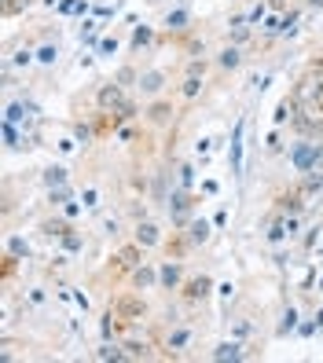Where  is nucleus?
Returning <instances> with one entry per match:
<instances>
[{"label":"nucleus","instance_id":"obj_20","mask_svg":"<svg viewBox=\"0 0 323 363\" xmlns=\"http://www.w3.org/2000/svg\"><path fill=\"white\" fill-rule=\"evenodd\" d=\"M301 184H305V187L312 191V195H316V191H323V143H319V151H316L312 169H309L305 177H301Z\"/></svg>","mask_w":323,"mask_h":363},{"label":"nucleus","instance_id":"obj_39","mask_svg":"<svg viewBox=\"0 0 323 363\" xmlns=\"http://www.w3.org/2000/svg\"><path fill=\"white\" fill-rule=\"evenodd\" d=\"M297 8H290V11H283V30H279V37H294L297 33Z\"/></svg>","mask_w":323,"mask_h":363},{"label":"nucleus","instance_id":"obj_9","mask_svg":"<svg viewBox=\"0 0 323 363\" xmlns=\"http://www.w3.org/2000/svg\"><path fill=\"white\" fill-rule=\"evenodd\" d=\"M165 84H169V70L162 67H150V70H140V84H136V92L143 99H158L165 92Z\"/></svg>","mask_w":323,"mask_h":363},{"label":"nucleus","instance_id":"obj_46","mask_svg":"<svg viewBox=\"0 0 323 363\" xmlns=\"http://www.w3.org/2000/svg\"><path fill=\"white\" fill-rule=\"evenodd\" d=\"M217 191H221V184L213 180V177H206V180H202V195H206V199H213Z\"/></svg>","mask_w":323,"mask_h":363},{"label":"nucleus","instance_id":"obj_32","mask_svg":"<svg viewBox=\"0 0 323 363\" xmlns=\"http://www.w3.org/2000/svg\"><path fill=\"white\" fill-rule=\"evenodd\" d=\"M77 199H81L84 209H99V206H103V195H99V187H96V184L81 187V195H77Z\"/></svg>","mask_w":323,"mask_h":363},{"label":"nucleus","instance_id":"obj_8","mask_svg":"<svg viewBox=\"0 0 323 363\" xmlns=\"http://www.w3.org/2000/svg\"><path fill=\"white\" fill-rule=\"evenodd\" d=\"M180 286H184V261H180V257L158 261V290L180 294Z\"/></svg>","mask_w":323,"mask_h":363},{"label":"nucleus","instance_id":"obj_41","mask_svg":"<svg viewBox=\"0 0 323 363\" xmlns=\"http://www.w3.org/2000/svg\"><path fill=\"white\" fill-rule=\"evenodd\" d=\"M265 147H268L272 155L283 151V129H279V125H272V133H268V143H265Z\"/></svg>","mask_w":323,"mask_h":363},{"label":"nucleus","instance_id":"obj_43","mask_svg":"<svg viewBox=\"0 0 323 363\" xmlns=\"http://www.w3.org/2000/svg\"><path fill=\"white\" fill-rule=\"evenodd\" d=\"M33 59H37V52H33V48H18V52L11 55V62H15V67H30Z\"/></svg>","mask_w":323,"mask_h":363},{"label":"nucleus","instance_id":"obj_3","mask_svg":"<svg viewBox=\"0 0 323 363\" xmlns=\"http://www.w3.org/2000/svg\"><path fill=\"white\" fill-rule=\"evenodd\" d=\"M209 294H213V279H209L206 272H199V275H187V279H184L180 301H184L187 312H195V308H202V305L209 301Z\"/></svg>","mask_w":323,"mask_h":363},{"label":"nucleus","instance_id":"obj_24","mask_svg":"<svg viewBox=\"0 0 323 363\" xmlns=\"http://www.w3.org/2000/svg\"><path fill=\"white\" fill-rule=\"evenodd\" d=\"M165 30H169V33H187V30H191V11H187V8L169 11V15H165Z\"/></svg>","mask_w":323,"mask_h":363},{"label":"nucleus","instance_id":"obj_18","mask_svg":"<svg viewBox=\"0 0 323 363\" xmlns=\"http://www.w3.org/2000/svg\"><path fill=\"white\" fill-rule=\"evenodd\" d=\"M243 356H246V352H243V341H239V337H231V341H221V345L209 352V359H217V363H228V359L235 363V359H243Z\"/></svg>","mask_w":323,"mask_h":363},{"label":"nucleus","instance_id":"obj_48","mask_svg":"<svg viewBox=\"0 0 323 363\" xmlns=\"http://www.w3.org/2000/svg\"><path fill=\"white\" fill-rule=\"evenodd\" d=\"M246 334H250V323H246V319H239V323L231 327V337H239V341H243Z\"/></svg>","mask_w":323,"mask_h":363},{"label":"nucleus","instance_id":"obj_23","mask_svg":"<svg viewBox=\"0 0 323 363\" xmlns=\"http://www.w3.org/2000/svg\"><path fill=\"white\" fill-rule=\"evenodd\" d=\"M217 67L221 70H239L243 67V48L239 45H224L221 55H217Z\"/></svg>","mask_w":323,"mask_h":363},{"label":"nucleus","instance_id":"obj_49","mask_svg":"<svg viewBox=\"0 0 323 363\" xmlns=\"http://www.w3.org/2000/svg\"><path fill=\"white\" fill-rule=\"evenodd\" d=\"M118 231H121V220H118V217H114V220H111V217L103 220V235H118Z\"/></svg>","mask_w":323,"mask_h":363},{"label":"nucleus","instance_id":"obj_19","mask_svg":"<svg viewBox=\"0 0 323 363\" xmlns=\"http://www.w3.org/2000/svg\"><path fill=\"white\" fill-rule=\"evenodd\" d=\"M202 89H206V77H202V74H184V81H180V99H184V103H195V99L202 96Z\"/></svg>","mask_w":323,"mask_h":363},{"label":"nucleus","instance_id":"obj_33","mask_svg":"<svg viewBox=\"0 0 323 363\" xmlns=\"http://www.w3.org/2000/svg\"><path fill=\"white\" fill-rule=\"evenodd\" d=\"M23 301H26V308H37V312H40V308L48 305V294L40 290V286H30V290L23 294Z\"/></svg>","mask_w":323,"mask_h":363},{"label":"nucleus","instance_id":"obj_42","mask_svg":"<svg viewBox=\"0 0 323 363\" xmlns=\"http://www.w3.org/2000/svg\"><path fill=\"white\" fill-rule=\"evenodd\" d=\"M96 52L106 59V55H114L118 52V37H111V33H103V40H99V45H96Z\"/></svg>","mask_w":323,"mask_h":363},{"label":"nucleus","instance_id":"obj_12","mask_svg":"<svg viewBox=\"0 0 323 363\" xmlns=\"http://www.w3.org/2000/svg\"><path fill=\"white\" fill-rule=\"evenodd\" d=\"M316 151H319V140H301V143H294V147H290V165H294V173L305 177L309 169H312V162H316Z\"/></svg>","mask_w":323,"mask_h":363},{"label":"nucleus","instance_id":"obj_38","mask_svg":"<svg viewBox=\"0 0 323 363\" xmlns=\"http://www.w3.org/2000/svg\"><path fill=\"white\" fill-rule=\"evenodd\" d=\"M59 242H62V250H67V253H81V250H84V239H81V231H77V228H74L70 235H62Z\"/></svg>","mask_w":323,"mask_h":363},{"label":"nucleus","instance_id":"obj_40","mask_svg":"<svg viewBox=\"0 0 323 363\" xmlns=\"http://www.w3.org/2000/svg\"><path fill=\"white\" fill-rule=\"evenodd\" d=\"M26 8H33V0H4V15H8V18L23 15Z\"/></svg>","mask_w":323,"mask_h":363},{"label":"nucleus","instance_id":"obj_35","mask_svg":"<svg viewBox=\"0 0 323 363\" xmlns=\"http://www.w3.org/2000/svg\"><path fill=\"white\" fill-rule=\"evenodd\" d=\"M290 330H297V308H294V305H287V312H283V323L275 327V334H279V337H287Z\"/></svg>","mask_w":323,"mask_h":363},{"label":"nucleus","instance_id":"obj_31","mask_svg":"<svg viewBox=\"0 0 323 363\" xmlns=\"http://www.w3.org/2000/svg\"><path fill=\"white\" fill-rule=\"evenodd\" d=\"M213 151H217V140H213V136H202V140L195 143V162L206 169V165H209V158H213Z\"/></svg>","mask_w":323,"mask_h":363},{"label":"nucleus","instance_id":"obj_36","mask_svg":"<svg viewBox=\"0 0 323 363\" xmlns=\"http://www.w3.org/2000/svg\"><path fill=\"white\" fill-rule=\"evenodd\" d=\"M55 59H59V45H52V40L37 48V62H40V67H55Z\"/></svg>","mask_w":323,"mask_h":363},{"label":"nucleus","instance_id":"obj_28","mask_svg":"<svg viewBox=\"0 0 323 363\" xmlns=\"http://www.w3.org/2000/svg\"><path fill=\"white\" fill-rule=\"evenodd\" d=\"M114 81L128 92V89H136V84H140V70L133 67V62H125V67H118V70H114Z\"/></svg>","mask_w":323,"mask_h":363},{"label":"nucleus","instance_id":"obj_26","mask_svg":"<svg viewBox=\"0 0 323 363\" xmlns=\"http://www.w3.org/2000/svg\"><path fill=\"white\" fill-rule=\"evenodd\" d=\"M96 359H103V363H111V359L121 363V359H125L121 341H106V337H103V341H99V349H96Z\"/></svg>","mask_w":323,"mask_h":363},{"label":"nucleus","instance_id":"obj_37","mask_svg":"<svg viewBox=\"0 0 323 363\" xmlns=\"http://www.w3.org/2000/svg\"><path fill=\"white\" fill-rule=\"evenodd\" d=\"M18 261H23V257H15V253H8V250H4V264H0V275H4V283H11V279H15Z\"/></svg>","mask_w":323,"mask_h":363},{"label":"nucleus","instance_id":"obj_54","mask_svg":"<svg viewBox=\"0 0 323 363\" xmlns=\"http://www.w3.org/2000/svg\"><path fill=\"white\" fill-rule=\"evenodd\" d=\"M287 4H290V0H268L272 11H287Z\"/></svg>","mask_w":323,"mask_h":363},{"label":"nucleus","instance_id":"obj_1","mask_svg":"<svg viewBox=\"0 0 323 363\" xmlns=\"http://www.w3.org/2000/svg\"><path fill=\"white\" fill-rule=\"evenodd\" d=\"M140 264H143V246L133 239V242H125V246H118L111 253V261H106V275L121 279V275H133Z\"/></svg>","mask_w":323,"mask_h":363},{"label":"nucleus","instance_id":"obj_45","mask_svg":"<svg viewBox=\"0 0 323 363\" xmlns=\"http://www.w3.org/2000/svg\"><path fill=\"white\" fill-rule=\"evenodd\" d=\"M206 70H209V62L195 55V59H191V62H187V70H184V74H202V77H206Z\"/></svg>","mask_w":323,"mask_h":363},{"label":"nucleus","instance_id":"obj_17","mask_svg":"<svg viewBox=\"0 0 323 363\" xmlns=\"http://www.w3.org/2000/svg\"><path fill=\"white\" fill-rule=\"evenodd\" d=\"M158 45V33L150 26H133V37H128V52H143V48H155Z\"/></svg>","mask_w":323,"mask_h":363},{"label":"nucleus","instance_id":"obj_15","mask_svg":"<svg viewBox=\"0 0 323 363\" xmlns=\"http://www.w3.org/2000/svg\"><path fill=\"white\" fill-rule=\"evenodd\" d=\"M74 231V220L67 217V213H59V217H45L40 220V235H45V239H62V235H70Z\"/></svg>","mask_w":323,"mask_h":363},{"label":"nucleus","instance_id":"obj_50","mask_svg":"<svg viewBox=\"0 0 323 363\" xmlns=\"http://www.w3.org/2000/svg\"><path fill=\"white\" fill-rule=\"evenodd\" d=\"M55 11H59V15H74V11H77V0H59Z\"/></svg>","mask_w":323,"mask_h":363},{"label":"nucleus","instance_id":"obj_4","mask_svg":"<svg viewBox=\"0 0 323 363\" xmlns=\"http://www.w3.org/2000/svg\"><path fill=\"white\" fill-rule=\"evenodd\" d=\"M111 308L125 319V323H133V327H140L143 319H147V301H143V294H136V290H125V294H114V301H111Z\"/></svg>","mask_w":323,"mask_h":363},{"label":"nucleus","instance_id":"obj_44","mask_svg":"<svg viewBox=\"0 0 323 363\" xmlns=\"http://www.w3.org/2000/svg\"><path fill=\"white\" fill-rule=\"evenodd\" d=\"M59 209H62V213H67V217H70V220H77V217H81V209H84V206H81V199H70V202H62Z\"/></svg>","mask_w":323,"mask_h":363},{"label":"nucleus","instance_id":"obj_16","mask_svg":"<svg viewBox=\"0 0 323 363\" xmlns=\"http://www.w3.org/2000/svg\"><path fill=\"white\" fill-rule=\"evenodd\" d=\"M128 279H133V290H158V264H140L133 275H128Z\"/></svg>","mask_w":323,"mask_h":363},{"label":"nucleus","instance_id":"obj_6","mask_svg":"<svg viewBox=\"0 0 323 363\" xmlns=\"http://www.w3.org/2000/svg\"><path fill=\"white\" fill-rule=\"evenodd\" d=\"M290 133H297L301 140H319V136H323V114L309 111V106H294Z\"/></svg>","mask_w":323,"mask_h":363},{"label":"nucleus","instance_id":"obj_25","mask_svg":"<svg viewBox=\"0 0 323 363\" xmlns=\"http://www.w3.org/2000/svg\"><path fill=\"white\" fill-rule=\"evenodd\" d=\"M184 231H187V239L195 242V246H206V242H209V220H206V217H195Z\"/></svg>","mask_w":323,"mask_h":363},{"label":"nucleus","instance_id":"obj_22","mask_svg":"<svg viewBox=\"0 0 323 363\" xmlns=\"http://www.w3.org/2000/svg\"><path fill=\"white\" fill-rule=\"evenodd\" d=\"M33 111H37V106H30V103H23V99H11V103H8V111H4V121H15V125H26Z\"/></svg>","mask_w":323,"mask_h":363},{"label":"nucleus","instance_id":"obj_21","mask_svg":"<svg viewBox=\"0 0 323 363\" xmlns=\"http://www.w3.org/2000/svg\"><path fill=\"white\" fill-rule=\"evenodd\" d=\"M4 147L8 151H23V147H33L26 133H18V125L15 121H4Z\"/></svg>","mask_w":323,"mask_h":363},{"label":"nucleus","instance_id":"obj_29","mask_svg":"<svg viewBox=\"0 0 323 363\" xmlns=\"http://www.w3.org/2000/svg\"><path fill=\"white\" fill-rule=\"evenodd\" d=\"M40 180H45V187L52 191V187H67V180H70V173L62 165H48L45 173H40Z\"/></svg>","mask_w":323,"mask_h":363},{"label":"nucleus","instance_id":"obj_34","mask_svg":"<svg viewBox=\"0 0 323 363\" xmlns=\"http://www.w3.org/2000/svg\"><path fill=\"white\" fill-rule=\"evenodd\" d=\"M8 253H15V257H30V242H26V235H8Z\"/></svg>","mask_w":323,"mask_h":363},{"label":"nucleus","instance_id":"obj_52","mask_svg":"<svg viewBox=\"0 0 323 363\" xmlns=\"http://www.w3.org/2000/svg\"><path fill=\"white\" fill-rule=\"evenodd\" d=\"M316 239H319V228H309V231H305V250H312Z\"/></svg>","mask_w":323,"mask_h":363},{"label":"nucleus","instance_id":"obj_5","mask_svg":"<svg viewBox=\"0 0 323 363\" xmlns=\"http://www.w3.org/2000/svg\"><path fill=\"white\" fill-rule=\"evenodd\" d=\"M309 199H312V191H309L305 184L297 180L294 187L279 191V195H275V206H272V209L287 213V217H301V213H305V206H309Z\"/></svg>","mask_w":323,"mask_h":363},{"label":"nucleus","instance_id":"obj_7","mask_svg":"<svg viewBox=\"0 0 323 363\" xmlns=\"http://www.w3.org/2000/svg\"><path fill=\"white\" fill-rule=\"evenodd\" d=\"M187 345H191V327H184V323H177L173 330L158 341L162 359H184V349H187Z\"/></svg>","mask_w":323,"mask_h":363},{"label":"nucleus","instance_id":"obj_51","mask_svg":"<svg viewBox=\"0 0 323 363\" xmlns=\"http://www.w3.org/2000/svg\"><path fill=\"white\" fill-rule=\"evenodd\" d=\"M217 290H221V301H224V305H231V297H235V286H231V283H221Z\"/></svg>","mask_w":323,"mask_h":363},{"label":"nucleus","instance_id":"obj_27","mask_svg":"<svg viewBox=\"0 0 323 363\" xmlns=\"http://www.w3.org/2000/svg\"><path fill=\"white\" fill-rule=\"evenodd\" d=\"M195 173H199V165H195V162H180V165H177V187L195 191Z\"/></svg>","mask_w":323,"mask_h":363},{"label":"nucleus","instance_id":"obj_13","mask_svg":"<svg viewBox=\"0 0 323 363\" xmlns=\"http://www.w3.org/2000/svg\"><path fill=\"white\" fill-rule=\"evenodd\" d=\"M128 96H125V89L111 77V81H103L99 89H96V111H118V106L125 103Z\"/></svg>","mask_w":323,"mask_h":363},{"label":"nucleus","instance_id":"obj_30","mask_svg":"<svg viewBox=\"0 0 323 363\" xmlns=\"http://www.w3.org/2000/svg\"><path fill=\"white\" fill-rule=\"evenodd\" d=\"M294 96H283V99H279V106H275V114H272V125H279V129H283V125L294 118Z\"/></svg>","mask_w":323,"mask_h":363},{"label":"nucleus","instance_id":"obj_11","mask_svg":"<svg viewBox=\"0 0 323 363\" xmlns=\"http://www.w3.org/2000/svg\"><path fill=\"white\" fill-rule=\"evenodd\" d=\"M243 136H246V118L235 121V129H231V143H228V169H231V177H243Z\"/></svg>","mask_w":323,"mask_h":363},{"label":"nucleus","instance_id":"obj_53","mask_svg":"<svg viewBox=\"0 0 323 363\" xmlns=\"http://www.w3.org/2000/svg\"><path fill=\"white\" fill-rule=\"evenodd\" d=\"M213 224L224 228V224H228V209H217V217H213Z\"/></svg>","mask_w":323,"mask_h":363},{"label":"nucleus","instance_id":"obj_2","mask_svg":"<svg viewBox=\"0 0 323 363\" xmlns=\"http://www.w3.org/2000/svg\"><path fill=\"white\" fill-rule=\"evenodd\" d=\"M195 209H199V195H195V191L177 187L173 195H169V220H173L177 231H184L191 220H195Z\"/></svg>","mask_w":323,"mask_h":363},{"label":"nucleus","instance_id":"obj_10","mask_svg":"<svg viewBox=\"0 0 323 363\" xmlns=\"http://www.w3.org/2000/svg\"><path fill=\"white\" fill-rule=\"evenodd\" d=\"M173 118H177V106H173V99H165V96L150 99V103L143 106V121H147V125H155V129H162V125H169Z\"/></svg>","mask_w":323,"mask_h":363},{"label":"nucleus","instance_id":"obj_47","mask_svg":"<svg viewBox=\"0 0 323 363\" xmlns=\"http://www.w3.org/2000/svg\"><path fill=\"white\" fill-rule=\"evenodd\" d=\"M74 305H77L81 312H89V308H92V301H89V294H81V290H74Z\"/></svg>","mask_w":323,"mask_h":363},{"label":"nucleus","instance_id":"obj_14","mask_svg":"<svg viewBox=\"0 0 323 363\" xmlns=\"http://www.w3.org/2000/svg\"><path fill=\"white\" fill-rule=\"evenodd\" d=\"M133 239H136L143 250H158V246H162V231H158V224H155V220H136Z\"/></svg>","mask_w":323,"mask_h":363},{"label":"nucleus","instance_id":"obj_55","mask_svg":"<svg viewBox=\"0 0 323 363\" xmlns=\"http://www.w3.org/2000/svg\"><path fill=\"white\" fill-rule=\"evenodd\" d=\"M309 8H323V0H309Z\"/></svg>","mask_w":323,"mask_h":363}]
</instances>
